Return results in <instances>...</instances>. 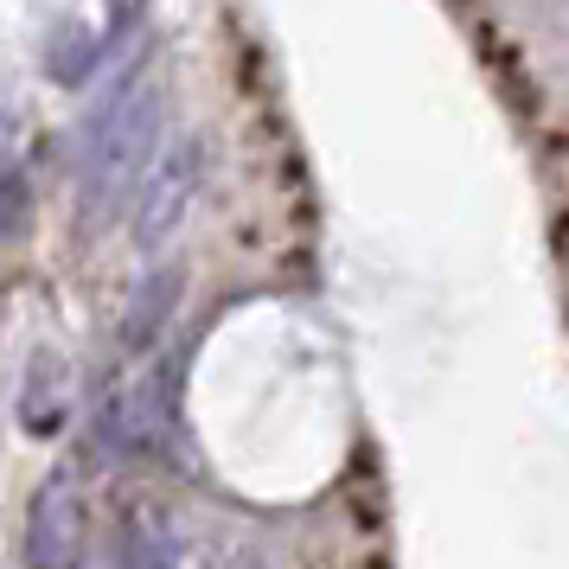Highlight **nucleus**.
Returning a JSON list of instances; mask_svg holds the SVG:
<instances>
[{"mask_svg": "<svg viewBox=\"0 0 569 569\" xmlns=\"http://www.w3.org/2000/svg\"><path fill=\"white\" fill-rule=\"evenodd\" d=\"M109 550H116V569H173L180 563V531H173V512L134 492L116 512V531H109Z\"/></svg>", "mask_w": 569, "mask_h": 569, "instance_id": "20e7f679", "label": "nucleus"}, {"mask_svg": "<svg viewBox=\"0 0 569 569\" xmlns=\"http://www.w3.org/2000/svg\"><path fill=\"white\" fill-rule=\"evenodd\" d=\"M237 569H262V563H237Z\"/></svg>", "mask_w": 569, "mask_h": 569, "instance_id": "0eeeda50", "label": "nucleus"}, {"mask_svg": "<svg viewBox=\"0 0 569 569\" xmlns=\"http://www.w3.org/2000/svg\"><path fill=\"white\" fill-rule=\"evenodd\" d=\"M173 301H180V269H160L154 282L134 288L129 320H122V346H129V352H148L160 339V327L173 320Z\"/></svg>", "mask_w": 569, "mask_h": 569, "instance_id": "423d86ee", "label": "nucleus"}, {"mask_svg": "<svg viewBox=\"0 0 569 569\" xmlns=\"http://www.w3.org/2000/svg\"><path fill=\"white\" fill-rule=\"evenodd\" d=\"M83 550H90V512H83V492L71 487V480H52V487L32 499L27 563L32 569H78Z\"/></svg>", "mask_w": 569, "mask_h": 569, "instance_id": "7ed1b4c3", "label": "nucleus"}, {"mask_svg": "<svg viewBox=\"0 0 569 569\" xmlns=\"http://www.w3.org/2000/svg\"><path fill=\"white\" fill-rule=\"evenodd\" d=\"M160 436H167V397L154 390V378H141L134 390H122L116 403L103 410V429H97V441L103 448H116V455H154Z\"/></svg>", "mask_w": 569, "mask_h": 569, "instance_id": "39448f33", "label": "nucleus"}, {"mask_svg": "<svg viewBox=\"0 0 569 569\" xmlns=\"http://www.w3.org/2000/svg\"><path fill=\"white\" fill-rule=\"evenodd\" d=\"M154 134H160V97L154 83H134L109 103L97 141L83 148V167H78V192H83V218L97 211H116L129 199L141 173L154 167Z\"/></svg>", "mask_w": 569, "mask_h": 569, "instance_id": "f257e3e1", "label": "nucleus"}, {"mask_svg": "<svg viewBox=\"0 0 569 569\" xmlns=\"http://www.w3.org/2000/svg\"><path fill=\"white\" fill-rule=\"evenodd\" d=\"M199 186H206V141H199V134L167 141L154 154V167L141 173V186H134V211H129L134 243H141V250H160V243L186 224Z\"/></svg>", "mask_w": 569, "mask_h": 569, "instance_id": "f03ea898", "label": "nucleus"}]
</instances>
